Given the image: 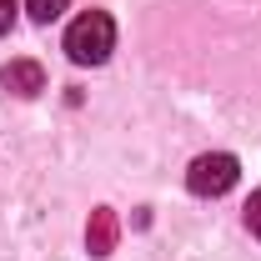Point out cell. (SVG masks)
I'll use <instances>...</instances> for the list:
<instances>
[{
	"instance_id": "6da1fadb",
	"label": "cell",
	"mask_w": 261,
	"mask_h": 261,
	"mask_svg": "<svg viewBox=\"0 0 261 261\" xmlns=\"http://www.w3.org/2000/svg\"><path fill=\"white\" fill-rule=\"evenodd\" d=\"M111 50H116V20H111L106 10H86L81 20H70V31H65V56L75 65H100Z\"/></svg>"
},
{
	"instance_id": "7a4b0ae2",
	"label": "cell",
	"mask_w": 261,
	"mask_h": 261,
	"mask_svg": "<svg viewBox=\"0 0 261 261\" xmlns=\"http://www.w3.org/2000/svg\"><path fill=\"white\" fill-rule=\"evenodd\" d=\"M236 176H241L236 156H226V151H206V156H196V161H191L186 186H191L196 196H226L231 186H236Z\"/></svg>"
},
{
	"instance_id": "3957f363",
	"label": "cell",
	"mask_w": 261,
	"mask_h": 261,
	"mask_svg": "<svg viewBox=\"0 0 261 261\" xmlns=\"http://www.w3.org/2000/svg\"><path fill=\"white\" fill-rule=\"evenodd\" d=\"M116 236H121V226H116V211H111V206H96V211H91V226H86V251H91V256H111V251H116Z\"/></svg>"
},
{
	"instance_id": "277c9868",
	"label": "cell",
	"mask_w": 261,
	"mask_h": 261,
	"mask_svg": "<svg viewBox=\"0 0 261 261\" xmlns=\"http://www.w3.org/2000/svg\"><path fill=\"white\" fill-rule=\"evenodd\" d=\"M0 86L15 91V96H40V91H45V70L35 61H10L0 70Z\"/></svg>"
},
{
	"instance_id": "5b68a950",
	"label": "cell",
	"mask_w": 261,
	"mask_h": 261,
	"mask_svg": "<svg viewBox=\"0 0 261 261\" xmlns=\"http://www.w3.org/2000/svg\"><path fill=\"white\" fill-rule=\"evenodd\" d=\"M65 5H70V0H25L31 20H40V25H50L56 15H65Z\"/></svg>"
},
{
	"instance_id": "8992f818",
	"label": "cell",
	"mask_w": 261,
	"mask_h": 261,
	"mask_svg": "<svg viewBox=\"0 0 261 261\" xmlns=\"http://www.w3.org/2000/svg\"><path fill=\"white\" fill-rule=\"evenodd\" d=\"M246 231L261 236V191H251V201H246Z\"/></svg>"
},
{
	"instance_id": "52a82bcc",
	"label": "cell",
	"mask_w": 261,
	"mask_h": 261,
	"mask_svg": "<svg viewBox=\"0 0 261 261\" xmlns=\"http://www.w3.org/2000/svg\"><path fill=\"white\" fill-rule=\"evenodd\" d=\"M15 25V0H0V35Z\"/></svg>"
}]
</instances>
